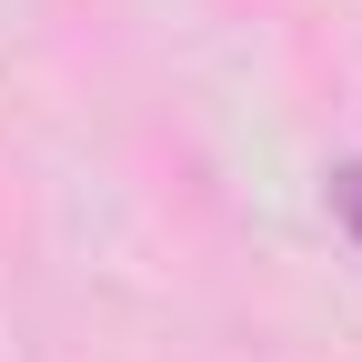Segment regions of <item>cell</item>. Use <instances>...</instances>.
<instances>
[{
  "mask_svg": "<svg viewBox=\"0 0 362 362\" xmlns=\"http://www.w3.org/2000/svg\"><path fill=\"white\" fill-rule=\"evenodd\" d=\"M332 211H342V232L362 242V161H342V171H332Z\"/></svg>",
  "mask_w": 362,
  "mask_h": 362,
  "instance_id": "cell-1",
  "label": "cell"
}]
</instances>
